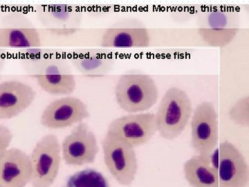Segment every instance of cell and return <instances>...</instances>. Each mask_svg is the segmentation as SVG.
<instances>
[{
  "label": "cell",
  "instance_id": "6da1fadb",
  "mask_svg": "<svg viewBox=\"0 0 249 187\" xmlns=\"http://www.w3.org/2000/svg\"><path fill=\"white\" fill-rule=\"evenodd\" d=\"M193 108L188 94L177 87L166 90L155 114L157 132L162 138L173 140L186 129Z\"/></svg>",
  "mask_w": 249,
  "mask_h": 187
},
{
  "label": "cell",
  "instance_id": "7a4b0ae2",
  "mask_svg": "<svg viewBox=\"0 0 249 187\" xmlns=\"http://www.w3.org/2000/svg\"><path fill=\"white\" fill-rule=\"evenodd\" d=\"M116 102L123 111L129 114L151 109L159 99L155 80L149 75L128 72L121 75L115 87Z\"/></svg>",
  "mask_w": 249,
  "mask_h": 187
},
{
  "label": "cell",
  "instance_id": "3957f363",
  "mask_svg": "<svg viewBox=\"0 0 249 187\" xmlns=\"http://www.w3.org/2000/svg\"><path fill=\"white\" fill-rule=\"evenodd\" d=\"M104 162L107 170L122 186L134 183L139 162L133 146L120 136L107 131L102 142Z\"/></svg>",
  "mask_w": 249,
  "mask_h": 187
},
{
  "label": "cell",
  "instance_id": "277c9868",
  "mask_svg": "<svg viewBox=\"0 0 249 187\" xmlns=\"http://www.w3.org/2000/svg\"><path fill=\"white\" fill-rule=\"evenodd\" d=\"M61 154V144L55 134H46L36 143L30 156L33 187H52L60 170Z\"/></svg>",
  "mask_w": 249,
  "mask_h": 187
},
{
  "label": "cell",
  "instance_id": "5b68a950",
  "mask_svg": "<svg viewBox=\"0 0 249 187\" xmlns=\"http://www.w3.org/2000/svg\"><path fill=\"white\" fill-rule=\"evenodd\" d=\"M191 119L192 149L197 155H211L219 143V119L213 103H199Z\"/></svg>",
  "mask_w": 249,
  "mask_h": 187
},
{
  "label": "cell",
  "instance_id": "8992f818",
  "mask_svg": "<svg viewBox=\"0 0 249 187\" xmlns=\"http://www.w3.org/2000/svg\"><path fill=\"white\" fill-rule=\"evenodd\" d=\"M151 43L150 31L140 19L124 18L111 24L103 32V48H146Z\"/></svg>",
  "mask_w": 249,
  "mask_h": 187
},
{
  "label": "cell",
  "instance_id": "52a82bcc",
  "mask_svg": "<svg viewBox=\"0 0 249 187\" xmlns=\"http://www.w3.org/2000/svg\"><path fill=\"white\" fill-rule=\"evenodd\" d=\"M61 151L67 165L81 167L96 161L99 147L96 135L88 124L80 122L64 139Z\"/></svg>",
  "mask_w": 249,
  "mask_h": 187
},
{
  "label": "cell",
  "instance_id": "ba28073f",
  "mask_svg": "<svg viewBox=\"0 0 249 187\" xmlns=\"http://www.w3.org/2000/svg\"><path fill=\"white\" fill-rule=\"evenodd\" d=\"M218 179L219 187H247L249 167L245 156L229 141L219 144Z\"/></svg>",
  "mask_w": 249,
  "mask_h": 187
},
{
  "label": "cell",
  "instance_id": "9c48e42d",
  "mask_svg": "<svg viewBox=\"0 0 249 187\" xmlns=\"http://www.w3.org/2000/svg\"><path fill=\"white\" fill-rule=\"evenodd\" d=\"M90 116L88 106L80 98L63 97L52 101L42 112L40 124L49 129H61L82 122Z\"/></svg>",
  "mask_w": 249,
  "mask_h": 187
},
{
  "label": "cell",
  "instance_id": "30bf717a",
  "mask_svg": "<svg viewBox=\"0 0 249 187\" xmlns=\"http://www.w3.org/2000/svg\"><path fill=\"white\" fill-rule=\"evenodd\" d=\"M19 60L24 72L29 76L45 75H71L70 62L58 52L50 49H23Z\"/></svg>",
  "mask_w": 249,
  "mask_h": 187
},
{
  "label": "cell",
  "instance_id": "8fae6325",
  "mask_svg": "<svg viewBox=\"0 0 249 187\" xmlns=\"http://www.w3.org/2000/svg\"><path fill=\"white\" fill-rule=\"evenodd\" d=\"M107 131L120 136L134 148L145 145L157 132L154 113H136L111 121Z\"/></svg>",
  "mask_w": 249,
  "mask_h": 187
},
{
  "label": "cell",
  "instance_id": "7c38bea8",
  "mask_svg": "<svg viewBox=\"0 0 249 187\" xmlns=\"http://www.w3.org/2000/svg\"><path fill=\"white\" fill-rule=\"evenodd\" d=\"M0 27V48L30 49L41 46L38 31L24 16H9Z\"/></svg>",
  "mask_w": 249,
  "mask_h": 187
},
{
  "label": "cell",
  "instance_id": "4fadbf2b",
  "mask_svg": "<svg viewBox=\"0 0 249 187\" xmlns=\"http://www.w3.org/2000/svg\"><path fill=\"white\" fill-rule=\"evenodd\" d=\"M36 96L31 85L19 80L0 83V119H11L30 107Z\"/></svg>",
  "mask_w": 249,
  "mask_h": 187
},
{
  "label": "cell",
  "instance_id": "5bb4252c",
  "mask_svg": "<svg viewBox=\"0 0 249 187\" xmlns=\"http://www.w3.org/2000/svg\"><path fill=\"white\" fill-rule=\"evenodd\" d=\"M32 178L30 156L16 148L0 158V187H25Z\"/></svg>",
  "mask_w": 249,
  "mask_h": 187
},
{
  "label": "cell",
  "instance_id": "9a60e30c",
  "mask_svg": "<svg viewBox=\"0 0 249 187\" xmlns=\"http://www.w3.org/2000/svg\"><path fill=\"white\" fill-rule=\"evenodd\" d=\"M70 62L83 76L99 78L109 75L115 65V59L106 49H85L71 53Z\"/></svg>",
  "mask_w": 249,
  "mask_h": 187
},
{
  "label": "cell",
  "instance_id": "2e32d148",
  "mask_svg": "<svg viewBox=\"0 0 249 187\" xmlns=\"http://www.w3.org/2000/svg\"><path fill=\"white\" fill-rule=\"evenodd\" d=\"M35 12L47 29H78L83 19L80 9L69 4H41L36 6Z\"/></svg>",
  "mask_w": 249,
  "mask_h": 187
},
{
  "label": "cell",
  "instance_id": "e0dca14e",
  "mask_svg": "<svg viewBox=\"0 0 249 187\" xmlns=\"http://www.w3.org/2000/svg\"><path fill=\"white\" fill-rule=\"evenodd\" d=\"M183 170L191 187H219L218 170L211 164L210 156H193L183 164Z\"/></svg>",
  "mask_w": 249,
  "mask_h": 187
},
{
  "label": "cell",
  "instance_id": "ac0fdd59",
  "mask_svg": "<svg viewBox=\"0 0 249 187\" xmlns=\"http://www.w3.org/2000/svg\"><path fill=\"white\" fill-rule=\"evenodd\" d=\"M198 29H239L240 17L231 10L216 8L203 11L198 16Z\"/></svg>",
  "mask_w": 249,
  "mask_h": 187
},
{
  "label": "cell",
  "instance_id": "d6986e66",
  "mask_svg": "<svg viewBox=\"0 0 249 187\" xmlns=\"http://www.w3.org/2000/svg\"><path fill=\"white\" fill-rule=\"evenodd\" d=\"M41 89L49 94L69 95L76 88L75 77L71 75H45L33 76Z\"/></svg>",
  "mask_w": 249,
  "mask_h": 187
},
{
  "label": "cell",
  "instance_id": "ffe728a7",
  "mask_svg": "<svg viewBox=\"0 0 249 187\" xmlns=\"http://www.w3.org/2000/svg\"><path fill=\"white\" fill-rule=\"evenodd\" d=\"M63 187H110L107 178L93 168H86L70 175Z\"/></svg>",
  "mask_w": 249,
  "mask_h": 187
},
{
  "label": "cell",
  "instance_id": "44dd1931",
  "mask_svg": "<svg viewBox=\"0 0 249 187\" xmlns=\"http://www.w3.org/2000/svg\"><path fill=\"white\" fill-rule=\"evenodd\" d=\"M239 33V29H197V34L204 43L209 47H226L231 43Z\"/></svg>",
  "mask_w": 249,
  "mask_h": 187
},
{
  "label": "cell",
  "instance_id": "7402d4cb",
  "mask_svg": "<svg viewBox=\"0 0 249 187\" xmlns=\"http://www.w3.org/2000/svg\"><path fill=\"white\" fill-rule=\"evenodd\" d=\"M229 119L237 126L249 127V96L240 98L229 111Z\"/></svg>",
  "mask_w": 249,
  "mask_h": 187
},
{
  "label": "cell",
  "instance_id": "603a6c76",
  "mask_svg": "<svg viewBox=\"0 0 249 187\" xmlns=\"http://www.w3.org/2000/svg\"><path fill=\"white\" fill-rule=\"evenodd\" d=\"M13 139L14 134L11 130L7 126L0 124V158L7 151Z\"/></svg>",
  "mask_w": 249,
  "mask_h": 187
},
{
  "label": "cell",
  "instance_id": "cb8c5ba5",
  "mask_svg": "<svg viewBox=\"0 0 249 187\" xmlns=\"http://www.w3.org/2000/svg\"><path fill=\"white\" fill-rule=\"evenodd\" d=\"M46 31L49 34L56 37H69L77 34L79 31V28L76 29H66V28H62V29H46Z\"/></svg>",
  "mask_w": 249,
  "mask_h": 187
},
{
  "label": "cell",
  "instance_id": "d4e9b609",
  "mask_svg": "<svg viewBox=\"0 0 249 187\" xmlns=\"http://www.w3.org/2000/svg\"><path fill=\"white\" fill-rule=\"evenodd\" d=\"M6 52L0 49V75L2 72L3 69L6 65Z\"/></svg>",
  "mask_w": 249,
  "mask_h": 187
}]
</instances>
